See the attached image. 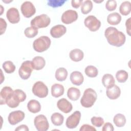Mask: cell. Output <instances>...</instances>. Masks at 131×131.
Returning a JSON list of instances; mask_svg holds the SVG:
<instances>
[{
  "mask_svg": "<svg viewBox=\"0 0 131 131\" xmlns=\"http://www.w3.org/2000/svg\"><path fill=\"white\" fill-rule=\"evenodd\" d=\"M85 74L89 77L93 78L98 75V69L93 66H88L84 70Z\"/></svg>",
  "mask_w": 131,
  "mask_h": 131,
  "instance_id": "836d02e7",
  "label": "cell"
},
{
  "mask_svg": "<svg viewBox=\"0 0 131 131\" xmlns=\"http://www.w3.org/2000/svg\"><path fill=\"white\" fill-rule=\"evenodd\" d=\"M121 20V16L117 12L110 13L107 17V21L111 25H117L120 23Z\"/></svg>",
  "mask_w": 131,
  "mask_h": 131,
  "instance_id": "cb8c5ba5",
  "label": "cell"
},
{
  "mask_svg": "<svg viewBox=\"0 0 131 131\" xmlns=\"http://www.w3.org/2000/svg\"><path fill=\"white\" fill-rule=\"evenodd\" d=\"M66 1L63 0H50L48 1V5L52 7L56 8L62 6Z\"/></svg>",
  "mask_w": 131,
  "mask_h": 131,
  "instance_id": "8d00e7d4",
  "label": "cell"
},
{
  "mask_svg": "<svg viewBox=\"0 0 131 131\" xmlns=\"http://www.w3.org/2000/svg\"><path fill=\"white\" fill-rule=\"evenodd\" d=\"M32 91L33 94L39 98H45L48 95L47 86L41 81H38L33 84Z\"/></svg>",
  "mask_w": 131,
  "mask_h": 131,
  "instance_id": "8992f818",
  "label": "cell"
},
{
  "mask_svg": "<svg viewBox=\"0 0 131 131\" xmlns=\"http://www.w3.org/2000/svg\"><path fill=\"white\" fill-rule=\"evenodd\" d=\"M120 13L124 16L128 15L131 11V3L129 1H124L121 3L119 7Z\"/></svg>",
  "mask_w": 131,
  "mask_h": 131,
  "instance_id": "f546056e",
  "label": "cell"
},
{
  "mask_svg": "<svg viewBox=\"0 0 131 131\" xmlns=\"http://www.w3.org/2000/svg\"><path fill=\"white\" fill-rule=\"evenodd\" d=\"M13 92L11 88L9 86H4L2 88L0 92V104L1 105L6 104V101L9 96Z\"/></svg>",
  "mask_w": 131,
  "mask_h": 131,
  "instance_id": "ffe728a7",
  "label": "cell"
},
{
  "mask_svg": "<svg viewBox=\"0 0 131 131\" xmlns=\"http://www.w3.org/2000/svg\"><path fill=\"white\" fill-rule=\"evenodd\" d=\"M82 0H72L71 1V5L73 8L77 9L82 5Z\"/></svg>",
  "mask_w": 131,
  "mask_h": 131,
  "instance_id": "b9f144b4",
  "label": "cell"
},
{
  "mask_svg": "<svg viewBox=\"0 0 131 131\" xmlns=\"http://www.w3.org/2000/svg\"><path fill=\"white\" fill-rule=\"evenodd\" d=\"M67 31L66 27L62 25H57L53 26L50 30L51 35L55 38H60L63 36Z\"/></svg>",
  "mask_w": 131,
  "mask_h": 131,
  "instance_id": "2e32d148",
  "label": "cell"
},
{
  "mask_svg": "<svg viewBox=\"0 0 131 131\" xmlns=\"http://www.w3.org/2000/svg\"><path fill=\"white\" fill-rule=\"evenodd\" d=\"M106 94L107 97L111 100L117 99L120 96L121 90L119 86L114 84L108 88H106Z\"/></svg>",
  "mask_w": 131,
  "mask_h": 131,
  "instance_id": "e0dca14e",
  "label": "cell"
},
{
  "mask_svg": "<svg viewBox=\"0 0 131 131\" xmlns=\"http://www.w3.org/2000/svg\"><path fill=\"white\" fill-rule=\"evenodd\" d=\"M33 69L31 61L26 60L24 61L18 70V74L20 77L24 80L28 79L30 77Z\"/></svg>",
  "mask_w": 131,
  "mask_h": 131,
  "instance_id": "52a82bcc",
  "label": "cell"
},
{
  "mask_svg": "<svg viewBox=\"0 0 131 131\" xmlns=\"http://www.w3.org/2000/svg\"><path fill=\"white\" fill-rule=\"evenodd\" d=\"M114 129V128L113 125L110 122L105 123L102 128V130L103 131H113Z\"/></svg>",
  "mask_w": 131,
  "mask_h": 131,
  "instance_id": "60d3db41",
  "label": "cell"
},
{
  "mask_svg": "<svg viewBox=\"0 0 131 131\" xmlns=\"http://www.w3.org/2000/svg\"><path fill=\"white\" fill-rule=\"evenodd\" d=\"M25 117V114L24 112L17 110L10 113L8 117V120L11 125H14L23 121Z\"/></svg>",
  "mask_w": 131,
  "mask_h": 131,
  "instance_id": "7c38bea8",
  "label": "cell"
},
{
  "mask_svg": "<svg viewBox=\"0 0 131 131\" xmlns=\"http://www.w3.org/2000/svg\"><path fill=\"white\" fill-rule=\"evenodd\" d=\"M78 18L77 12L73 10H68L61 16V21L65 24H70L75 21Z\"/></svg>",
  "mask_w": 131,
  "mask_h": 131,
  "instance_id": "4fadbf2b",
  "label": "cell"
},
{
  "mask_svg": "<svg viewBox=\"0 0 131 131\" xmlns=\"http://www.w3.org/2000/svg\"><path fill=\"white\" fill-rule=\"evenodd\" d=\"M16 131L17 130H25V131H28L29 130L28 127L25 124H22L19 126H18L17 128L15 129Z\"/></svg>",
  "mask_w": 131,
  "mask_h": 131,
  "instance_id": "ee69618b",
  "label": "cell"
},
{
  "mask_svg": "<svg viewBox=\"0 0 131 131\" xmlns=\"http://www.w3.org/2000/svg\"><path fill=\"white\" fill-rule=\"evenodd\" d=\"M0 29H1V35L4 34L6 30L7 24L5 19L3 18H0Z\"/></svg>",
  "mask_w": 131,
  "mask_h": 131,
  "instance_id": "f35d334b",
  "label": "cell"
},
{
  "mask_svg": "<svg viewBox=\"0 0 131 131\" xmlns=\"http://www.w3.org/2000/svg\"><path fill=\"white\" fill-rule=\"evenodd\" d=\"M38 28L33 27L31 26L27 27L25 29L24 31V34L25 36L28 38H33L35 36H36L38 34Z\"/></svg>",
  "mask_w": 131,
  "mask_h": 131,
  "instance_id": "d6a6232c",
  "label": "cell"
},
{
  "mask_svg": "<svg viewBox=\"0 0 131 131\" xmlns=\"http://www.w3.org/2000/svg\"><path fill=\"white\" fill-rule=\"evenodd\" d=\"M70 80L75 85H80L83 82L84 77L82 73L79 71H74L70 75Z\"/></svg>",
  "mask_w": 131,
  "mask_h": 131,
  "instance_id": "ac0fdd59",
  "label": "cell"
},
{
  "mask_svg": "<svg viewBox=\"0 0 131 131\" xmlns=\"http://www.w3.org/2000/svg\"><path fill=\"white\" fill-rule=\"evenodd\" d=\"M126 32L128 35L130 36V18L127 19L125 22Z\"/></svg>",
  "mask_w": 131,
  "mask_h": 131,
  "instance_id": "7bdbcfd3",
  "label": "cell"
},
{
  "mask_svg": "<svg viewBox=\"0 0 131 131\" xmlns=\"http://www.w3.org/2000/svg\"><path fill=\"white\" fill-rule=\"evenodd\" d=\"M80 94V90L75 87L70 88L67 91V96L68 98L72 101L77 100L79 98Z\"/></svg>",
  "mask_w": 131,
  "mask_h": 131,
  "instance_id": "484cf974",
  "label": "cell"
},
{
  "mask_svg": "<svg viewBox=\"0 0 131 131\" xmlns=\"http://www.w3.org/2000/svg\"><path fill=\"white\" fill-rule=\"evenodd\" d=\"M64 92V89L62 84L55 83L51 87L52 96L55 98H58L62 96Z\"/></svg>",
  "mask_w": 131,
  "mask_h": 131,
  "instance_id": "7402d4cb",
  "label": "cell"
},
{
  "mask_svg": "<svg viewBox=\"0 0 131 131\" xmlns=\"http://www.w3.org/2000/svg\"><path fill=\"white\" fill-rule=\"evenodd\" d=\"M3 68L6 73L10 74L14 72L15 70V66L14 63L10 60L5 61L2 65Z\"/></svg>",
  "mask_w": 131,
  "mask_h": 131,
  "instance_id": "e575fe53",
  "label": "cell"
},
{
  "mask_svg": "<svg viewBox=\"0 0 131 131\" xmlns=\"http://www.w3.org/2000/svg\"><path fill=\"white\" fill-rule=\"evenodd\" d=\"M52 123L55 126H60L64 121V117L59 113H54L51 117Z\"/></svg>",
  "mask_w": 131,
  "mask_h": 131,
  "instance_id": "f1b7e54d",
  "label": "cell"
},
{
  "mask_svg": "<svg viewBox=\"0 0 131 131\" xmlns=\"http://www.w3.org/2000/svg\"><path fill=\"white\" fill-rule=\"evenodd\" d=\"M57 107L63 113L67 114L70 113L73 108L72 104L66 98L59 99L57 103Z\"/></svg>",
  "mask_w": 131,
  "mask_h": 131,
  "instance_id": "9a60e30c",
  "label": "cell"
},
{
  "mask_svg": "<svg viewBox=\"0 0 131 131\" xmlns=\"http://www.w3.org/2000/svg\"><path fill=\"white\" fill-rule=\"evenodd\" d=\"M26 93L23 90L16 89L7 98L6 104L10 108H15L19 105L20 102L26 100Z\"/></svg>",
  "mask_w": 131,
  "mask_h": 131,
  "instance_id": "7a4b0ae2",
  "label": "cell"
},
{
  "mask_svg": "<svg viewBox=\"0 0 131 131\" xmlns=\"http://www.w3.org/2000/svg\"><path fill=\"white\" fill-rule=\"evenodd\" d=\"M91 121L94 126L98 127H100L102 126L104 123L103 119L101 117L94 116L91 118Z\"/></svg>",
  "mask_w": 131,
  "mask_h": 131,
  "instance_id": "d590c367",
  "label": "cell"
},
{
  "mask_svg": "<svg viewBox=\"0 0 131 131\" xmlns=\"http://www.w3.org/2000/svg\"><path fill=\"white\" fill-rule=\"evenodd\" d=\"M6 17L11 24H17L20 20V16L18 10L14 7L9 8L6 13Z\"/></svg>",
  "mask_w": 131,
  "mask_h": 131,
  "instance_id": "5bb4252c",
  "label": "cell"
},
{
  "mask_svg": "<svg viewBox=\"0 0 131 131\" xmlns=\"http://www.w3.org/2000/svg\"><path fill=\"white\" fill-rule=\"evenodd\" d=\"M103 86L106 88H108L115 84V80L114 76L110 74H104L101 79Z\"/></svg>",
  "mask_w": 131,
  "mask_h": 131,
  "instance_id": "d4e9b609",
  "label": "cell"
},
{
  "mask_svg": "<svg viewBox=\"0 0 131 131\" xmlns=\"http://www.w3.org/2000/svg\"><path fill=\"white\" fill-rule=\"evenodd\" d=\"M126 118L124 115L122 114H117L113 118V122L115 125L118 127H121L125 125L126 123Z\"/></svg>",
  "mask_w": 131,
  "mask_h": 131,
  "instance_id": "83f0119b",
  "label": "cell"
},
{
  "mask_svg": "<svg viewBox=\"0 0 131 131\" xmlns=\"http://www.w3.org/2000/svg\"><path fill=\"white\" fill-rule=\"evenodd\" d=\"M34 123L36 129L38 131H47L49 127V123L47 117L43 115L36 116L34 120Z\"/></svg>",
  "mask_w": 131,
  "mask_h": 131,
  "instance_id": "ba28073f",
  "label": "cell"
},
{
  "mask_svg": "<svg viewBox=\"0 0 131 131\" xmlns=\"http://www.w3.org/2000/svg\"><path fill=\"white\" fill-rule=\"evenodd\" d=\"M104 35L107 42L113 46L120 47L123 45L125 42V34L113 27L107 28L105 30Z\"/></svg>",
  "mask_w": 131,
  "mask_h": 131,
  "instance_id": "6da1fadb",
  "label": "cell"
},
{
  "mask_svg": "<svg viewBox=\"0 0 131 131\" xmlns=\"http://www.w3.org/2000/svg\"><path fill=\"white\" fill-rule=\"evenodd\" d=\"M84 24L85 26L92 32H95L98 30L101 26L100 21L94 15L87 16L84 19Z\"/></svg>",
  "mask_w": 131,
  "mask_h": 131,
  "instance_id": "9c48e42d",
  "label": "cell"
},
{
  "mask_svg": "<svg viewBox=\"0 0 131 131\" xmlns=\"http://www.w3.org/2000/svg\"><path fill=\"white\" fill-rule=\"evenodd\" d=\"M31 61L33 69L37 71L43 69L46 64L45 59L41 56H35L32 59Z\"/></svg>",
  "mask_w": 131,
  "mask_h": 131,
  "instance_id": "d6986e66",
  "label": "cell"
},
{
  "mask_svg": "<svg viewBox=\"0 0 131 131\" xmlns=\"http://www.w3.org/2000/svg\"><path fill=\"white\" fill-rule=\"evenodd\" d=\"M128 77V73L125 70H119L117 72L116 74V79L120 83L125 82L127 80Z\"/></svg>",
  "mask_w": 131,
  "mask_h": 131,
  "instance_id": "1f68e13d",
  "label": "cell"
},
{
  "mask_svg": "<svg viewBox=\"0 0 131 131\" xmlns=\"http://www.w3.org/2000/svg\"><path fill=\"white\" fill-rule=\"evenodd\" d=\"M70 59L75 62L81 61L84 56L83 52L79 49H75L71 50L69 53Z\"/></svg>",
  "mask_w": 131,
  "mask_h": 131,
  "instance_id": "44dd1931",
  "label": "cell"
},
{
  "mask_svg": "<svg viewBox=\"0 0 131 131\" xmlns=\"http://www.w3.org/2000/svg\"><path fill=\"white\" fill-rule=\"evenodd\" d=\"M51 41L47 36H41L36 39L33 43L34 50L37 52H42L47 50L50 45Z\"/></svg>",
  "mask_w": 131,
  "mask_h": 131,
  "instance_id": "277c9868",
  "label": "cell"
},
{
  "mask_svg": "<svg viewBox=\"0 0 131 131\" xmlns=\"http://www.w3.org/2000/svg\"><path fill=\"white\" fill-rule=\"evenodd\" d=\"M51 22L50 18L45 14H42L35 17L31 21V26L37 28H43L48 27Z\"/></svg>",
  "mask_w": 131,
  "mask_h": 131,
  "instance_id": "5b68a950",
  "label": "cell"
},
{
  "mask_svg": "<svg viewBox=\"0 0 131 131\" xmlns=\"http://www.w3.org/2000/svg\"><path fill=\"white\" fill-rule=\"evenodd\" d=\"M28 111L32 113H37L41 110V105L39 101L35 99L30 100L27 104Z\"/></svg>",
  "mask_w": 131,
  "mask_h": 131,
  "instance_id": "603a6c76",
  "label": "cell"
},
{
  "mask_svg": "<svg viewBox=\"0 0 131 131\" xmlns=\"http://www.w3.org/2000/svg\"><path fill=\"white\" fill-rule=\"evenodd\" d=\"M97 98V95L94 90L88 88L84 91L82 97L80 99L81 105L86 108L92 107Z\"/></svg>",
  "mask_w": 131,
  "mask_h": 131,
  "instance_id": "3957f363",
  "label": "cell"
},
{
  "mask_svg": "<svg viewBox=\"0 0 131 131\" xmlns=\"http://www.w3.org/2000/svg\"><path fill=\"white\" fill-rule=\"evenodd\" d=\"M21 12L24 17L29 18L35 14L36 9L34 5L29 1L24 2L20 7Z\"/></svg>",
  "mask_w": 131,
  "mask_h": 131,
  "instance_id": "8fae6325",
  "label": "cell"
},
{
  "mask_svg": "<svg viewBox=\"0 0 131 131\" xmlns=\"http://www.w3.org/2000/svg\"><path fill=\"white\" fill-rule=\"evenodd\" d=\"M117 7V2L115 0H108L105 4V8L109 11L115 10Z\"/></svg>",
  "mask_w": 131,
  "mask_h": 131,
  "instance_id": "74e56055",
  "label": "cell"
},
{
  "mask_svg": "<svg viewBox=\"0 0 131 131\" xmlns=\"http://www.w3.org/2000/svg\"><path fill=\"white\" fill-rule=\"evenodd\" d=\"M93 9V3L91 1L86 0L84 1L81 7V11L83 14H88Z\"/></svg>",
  "mask_w": 131,
  "mask_h": 131,
  "instance_id": "4dcf8cb0",
  "label": "cell"
},
{
  "mask_svg": "<svg viewBox=\"0 0 131 131\" xmlns=\"http://www.w3.org/2000/svg\"><path fill=\"white\" fill-rule=\"evenodd\" d=\"M81 113L79 111H75L68 117L66 120V126L70 129L76 128L79 123L81 118Z\"/></svg>",
  "mask_w": 131,
  "mask_h": 131,
  "instance_id": "30bf717a",
  "label": "cell"
},
{
  "mask_svg": "<svg viewBox=\"0 0 131 131\" xmlns=\"http://www.w3.org/2000/svg\"><path fill=\"white\" fill-rule=\"evenodd\" d=\"M79 130L80 131H96V129L94 127L90 125L85 124L82 125L80 127Z\"/></svg>",
  "mask_w": 131,
  "mask_h": 131,
  "instance_id": "ab89813d",
  "label": "cell"
},
{
  "mask_svg": "<svg viewBox=\"0 0 131 131\" xmlns=\"http://www.w3.org/2000/svg\"><path fill=\"white\" fill-rule=\"evenodd\" d=\"M55 76L59 81H64L68 76V71L64 68H59L56 70Z\"/></svg>",
  "mask_w": 131,
  "mask_h": 131,
  "instance_id": "4316f807",
  "label": "cell"
}]
</instances>
